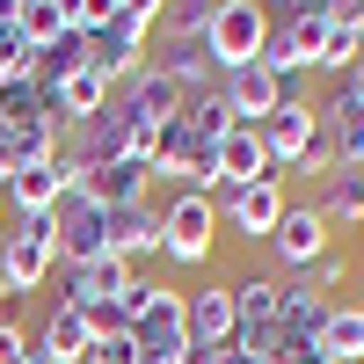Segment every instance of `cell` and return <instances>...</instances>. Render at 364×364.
<instances>
[{
  "label": "cell",
  "mask_w": 364,
  "mask_h": 364,
  "mask_svg": "<svg viewBox=\"0 0 364 364\" xmlns=\"http://www.w3.org/2000/svg\"><path fill=\"white\" fill-rule=\"evenodd\" d=\"M161 262L175 269H204L211 255H219V204L197 197V190H168L161 204Z\"/></svg>",
  "instance_id": "cell-1"
},
{
  "label": "cell",
  "mask_w": 364,
  "mask_h": 364,
  "mask_svg": "<svg viewBox=\"0 0 364 364\" xmlns=\"http://www.w3.org/2000/svg\"><path fill=\"white\" fill-rule=\"evenodd\" d=\"M262 37H269L262 0H219V8H211V29H204V51H211L219 73H233V66H255L262 58Z\"/></svg>",
  "instance_id": "cell-2"
},
{
  "label": "cell",
  "mask_w": 364,
  "mask_h": 364,
  "mask_svg": "<svg viewBox=\"0 0 364 364\" xmlns=\"http://www.w3.org/2000/svg\"><path fill=\"white\" fill-rule=\"evenodd\" d=\"M328 248H336V226H328L314 204H284L277 233L262 240V255H269V269H277V277H306Z\"/></svg>",
  "instance_id": "cell-3"
},
{
  "label": "cell",
  "mask_w": 364,
  "mask_h": 364,
  "mask_svg": "<svg viewBox=\"0 0 364 364\" xmlns=\"http://www.w3.org/2000/svg\"><path fill=\"white\" fill-rule=\"evenodd\" d=\"M132 343H139V364H190V299H182V284H161V299L132 321Z\"/></svg>",
  "instance_id": "cell-4"
},
{
  "label": "cell",
  "mask_w": 364,
  "mask_h": 364,
  "mask_svg": "<svg viewBox=\"0 0 364 364\" xmlns=\"http://www.w3.org/2000/svg\"><path fill=\"white\" fill-rule=\"evenodd\" d=\"M190 299V364H211L233 336H240V314H233V284L211 277V284H182Z\"/></svg>",
  "instance_id": "cell-5"
},
{
  "label": "cell",
  "mask_w": 364,
  "mask_h": 364,
  "mask_svg": "<svg viewBox=\"0 0 364 364\" xmlns=\"http://www.w3.org/2000/svg\"><path fill=\"white\" fill-rule=\"evenodd\" d=\"M284 175H255V182H240L233 197H219V226L226 233H240L248 248H262L269 233H277V219H284Z\"/></svg>",
  "instance_id": "cell-6"
},
{
  "label": "cell",
  "mask_w": 364,
  "mask_h": 364,
  "mask_svg": "<svg viewBox=\"0 0 364 364\" xmlns=\"http://www.w3.org/2000/svg\"><path fill=\"white\" fill-rule=\"evenodd\" d=\"M51 269H58V219H22L0 240V277L15 291H44Z\"/></svg>",
  "instance_id": "cell-7"
},
{
  "label": "cell",
  "mask_w": 364,
  "mask_h": 364,
  "mask_svg": "<svg viewBox=\"0 0 364 364\" xmlns=\"http://www.w3.org/2000/svg\"><path fill=\"white\" fill-rule=\"evenodd\" d=\"M146 44H154V29L132 22V15H117L109 29H95V37H87V66H95L109 87H124V80L146 66Z\"/></svg>",
  "instance_id": "cell-8"
},
{
  "label": "cell",
  "mask_w": 364,
  "mask_h": 364,
  "mask_svg": "<svg viewBox=\"0 0 364 364\" xmlns=\"http://www.w3.org/2000/svg\"><path fill=\"white\" fill-rule=\"evenodd\" d=\"M58 262H95L109 255V211L95 197H58Z\"/></svg>",
  "instance_id": "cell-9"
},
{
  "label": "cell",
  "mask_w": 364,
  "mask_h": 364,
  "mask_svg": "<svg viewBox=\"0 0 364 364\" xmlns=\"http://www.w3.org/2000/svg\"><path fill=\"white\" fill-rule=\"evenodd\" d=\"M314 109H321V102H314ZM314 109H306V102H277V109L255 124L262 154H269V175H291V168H299V154L314 146V124H321Z\"/></svg>",
  "instance_id": "cell-10"
},
{
  "label": "cell",
  "mask_w": 364,
  "mask_h": 364,
  "mask_svg": "<svg viewBox=\"0 0 364 364\" xmlns=\"http://www.w3.org/2000/svg\"><path fill=\"white\" fill-rule=\"evenodd\" d=\"M29 343H37L51 364H87V350H95V321H87L80 306H66V299H51L44 321L29 328Z\"/></svg>",
  "instance_id": "cell-11"
},
{
  "label": "cell",
  "mask_w": 364,
  "mask_h": 364,
  "mask_svg": "<svg viewBox=\"0 0 364 364\" xmlns=\"http://www.w3.org/2000/svg\"><path fill=\"white\" fill-rule=\"evenodd\" d=\"M51 277H58V299H66V306L95 314V306H109V299L124 291V277H132V269L117 262V255H95V262H58Z\"/></svg>",
  "instance_id": "cell-12"
},
{
  "label": "cell",
  "mask_w": 364,
  "mask_h": 364,
  "mask_svg": "<svg viewBox=\"0 0 364 364\" xmlns=\"http://www.w3.org/2000/svg\"><path fill=\"white\" fill-rule=\"evenodd\" d=\"M154 37H161V29H154ZM146 58H154L182 95H211V87H219V66H211L204 37H161V44H146Z\"/></svg>",
  "instance_id": "cell-13"
},
{
  "label": "cell",
  "mask_w": 364,
  "mask_h": 364,
  "mask_svg": "<svg viewBox=\"0 0 364 364\" xmlns=\"http://www.w3.org/2000/svg\"><path fill=\"white\" fill-rule=\"evenodd\" d=\"M80 197H95L102 211H139V204H154V161H109V168H95L87 175V190Z\"/></svg>",
  "instance_id": "cell-14"
},
{
  "label": "cell",
  "mask_w": 364,
  "mask_h": 364,
  "mask_svg": "<svg viewBox=\"0 0 364 364\" xmlns=\"http://www.w3.org/2000/svg\"><path fill=\"white\" fill-rule=\"evenodd\" d=\"M211 168H219V190H211V204L219 197H233L240 182H255V175H269V154H262V139H255V124H233L219 146H211Z\"/></svg>",
  "instance_id": "cell-15"
},
{
  "label": "cell",
  "mask_w": 364,
  "mask_h": 364,
  "mask_svg": "<svg viewBox=\"0 0 364 364\" xmlns=\"http://www.w3.org/2000/svg\"><path fill=\"white\" fill-rule=\"evenodd\" d=\"M0 190H8V219L15 226L22 219H51L58 211V161H22Z\"/></svg>",
  "instance_id": "cell-16"
},
{
  "label": "cell",
  "mask_w": 364,
  "mask_h": 364,
  "mask_svg": "<svg viewBox=\"0 0 364 364\" xmlns=\"http://www.w3.org/2000/svg\"><path fill=\"white\" fill-rule=\"evenodd\" d=\"M219 95H226V109L240 124H262L277 109V73L269 66H233V73H219Z\"/></svg>",
  "instance_id": "cell-17"
},
{
  "label": "cell",
  "mask_w": 364,
  "mask_h": 364,
  "mask_svg": "<svg viewBox=\"0 0 364 364\" xmlns=\"http://www.w3.org/2000/svg\"><path fill=\"white\" fill-rule=\"evenodd\" d=\"M109 255L139 269L146 255H161V211L154 204H139V211H109Z\"/></svg>",
  "instance_id": "cell-18"
},
{
  "label": "cell",
  "mask_w": 364,
  "mask_h": 364,
  "mask_svg": "<svg viewBox=\"0 0 364 364\" xmlns=\"http://www.w3.org/2000/svg\"><path fill=\"white\" fill-rule=\"evenodd\" d=\"M314 211L328 226H364V168H336V175H321L314 182Z\"/></svg>",
  "instance_id": "cell-19"
},
{
  "label": "cell",
  "mask_w": 364,
  "mask_h": 364,
  "mask_svg": "<svg viewBox=\"0 0 364 364\" xmlns=\"http://www.w3.org/2000/svg\"><path fill=\"white\" fill-rule=\"evenodd\" d=\"M109 95H117V87H109L95 66H73L66 80H58L51 109H58V124H87V117H102V109H109Z\"/></svg>",
  "instance_id": "cell-20"
},
{
  "label": "cell",
  "mask_w": 364,
  "mask_h": 364,
  "mask_svg": "<svg viewBox=\"0 0 364 364\" xmlns=\"http://www.w3.org/2000/svg\"><path fill=\"white\" fill-rule=\"evenodd\" d=\"M233 314H240V328H277V314H284V277H277V269H248V277L233 284Z\"/></svg>",
  "instance_id": "cell-21"
},
{
  "label": "cell",
  "mask_w": 364,
  "mask_h": 364,
  "mask_svg": "<svg viewBox=\"0 0 364 364\" xmlns=\"http://www.w3.org/2000/svg\"><path fill=\"white\" fill-rule=\"evenodd\" d=\"M321 357H336V364H364V299H336L328 306V328H321Z\"/></svg>",
  "instance_id": "cell-22"
},
{
  "label": "cell",
  "mask_w": 364,
  "mask_h": 364,
  "mask_svg": "<svg viewBox=\"0 0 364 364\" xmlns=\"http://www.w3.org/2000/svg\"><path fill=\"white\" fill-rule=\"evenodd\" d=\"M321 132H328V146H336V168H364V109L357 102L328 95L321 102Z\"/></svg>",
  "instance_id": "cell-23"
},
{
  "label": "cell",
  "mask_w": 364,
  "mask_h": 364,
  "mask_svg": "<svg viewBox=\"0 0 364 364\" xmlns=\"http://www.w3.org/2000/svg\"><path fill=\"white\" fill-rule=\"evenodd\" d=\"M364 58V37H357V22H328V37H321V58H314V73L321 80H343L350 66Z\"/></svg>",
  "instance_id": "cell-24"
},
{
  "label": "cell",
  "mask_w": 364,
  "mask_h": 364,
  "mask_svg": "<svg viewBox=\"0 0 364 364\" xmlns=\"http://www.w3.org/2000/svg\"><path fill=\"white\" fill-rule=\"evenodd\" d=\"M15 29H22L37 51L58 44V37H66V0H22V8H15Z\"/></svg>",
  "instance_id": "cell-25"
},
{
  "label": "cell",
  "mask_w": 364,
  "mask_h": 364,
  "mask_svg": "<svg viewBox=\"0 0 364 364\" xmlns=\"http://www.w3.org/2000/svg\"><path fill=\"white\" fill-rule=\"evenodd\" d=\"M117 15H124V0H66V29L73 37H95V29H109Z\"/></svg>",
  "instance_id": "cell-26"
},
{
  "label": "cell",
  "mask_w": 364,
  "mask_h": 364,
  "mask_svg": "<svg viewBox=\"0 0 364 364\" xmlns=\"http://www.w3.org/2000/svg\"><path fill=\"white\" fill-rule=\"evenodd\" d=\"M299 284H314L321 299H336V291L350 284V255H343V248H328V255H321V262H314V269H306Z\"/></svg>",
  "instance_id": "cell-27"
},
{
  "label": "cell",
  "mask_w": 364,
  "mask_h": 364,
  "mask_svg": "<svg viewBox=\"0 0 364 364\" xmlns=\"http://www.w3.org/2000/svg\"><path fill=\"white\" fill-rule=\"evenodd\" d=\"M87 364H139V343H132V328H109V336H95Z\"/></svg>",
  "instance_id": "cell-28"
},
{
  "label": "cell",
  "mask_w": 364,
  "mask_h": 364,
  "mask_svg": "<svg viewBox=\"0 0 364 364\" xmlns=\"http://www.w3.org/2000/svg\"><path fill=\"white\" fill-rule=\"evenodd\" d=\"M22 357H29V321L0 314V364H22Z\"/></svg>",
  "instance_id": "cell-29"
},
{
  "label": "cell",
  "mask_w": 364,
  "mask_h": 364,
  "mask_svg": "<svg viewBox=\"0 0 364 364\" xmlns=\"http://www.w3.org/2000/svg\"><path fill=\"white\" fill-rule=\"evenodd\" d=\"M277 102H306L314 109V73H277Z\"/></svg>",
  "instance_id": "cell-30"
},
{
  "label": "cell",
  "mask_w": 364,
  "mask_h": 364,
  "mask_svg": "<svg viewBox=\"0 0 364 364\" xmlns=\"http://www.w3.org/2000/svg\"><path fill=\"white\" fill-rule=\"evenodd\" d=\"M336 95H343V102H357V109H364V58H357V66H350V73H343V80H336Z\"/></svg>",
  "instance_id": "cell-31"
},
{
  "label": "cell",
  "mask_w": 364,
  "mask_h": 364,
  "mask_svg": "<svg viewBox=\"0 0 364 364\" xmlns=\"http://www.w3.org/2000/svg\"><path fill=\"white\" fill-rule=\"evenodd\" d=\"M124 15H132V22H146V29H154V22H161L168 8H161V0H124Z\"/></svg>",
  "instance_id": "cell-32"
},
{
  "label": "cell",
  "mask_w": 364,
  "mask_h": 364,
  "mask_svg": "<svg viewBox=\"0 0 364 364\" xmlns=\"http://www.w3.org/2000/svg\"><path fill=\"white\" fill-rule=\"evenodd\" d=\"M211 364H262V357H248V350H240V343H226V350L211 357Z\"/></svg>",
  "instance_id": "cell-33"
},
{
  "label": "cell",
  "mask_w": 364,
  "mask_h": 364,
  "mask_svg": "<svg viewBox=\"0 0 364 364\" xmlns=\"http://www.w3.org/2000/svg\"><path fill=\"white\" fill-rule=\"evenodd\" d=\"M0 240H8V190H0Z\"/></svg>",
  "instance_id": "cell-34"
},
{
  "label": "cell",
  "mask_w": 364,
  "mask_h": 364,
  "mask_svg": "<svg viewBox=\"0 0 364 364\" xmlns=\"http://www.w3.org/2000/svg\"><path fill=\"white\" fill-rule=\"evenodd\" d=\"M8 299H15V284H8V277H0V314H8Z\"/></svg>",
  "instance_id": "cell-35"
},
{
  "label": "cell",
  "mask_w": 364,
  "mask_h": 364,
  "mask_svg": "<svg viewBox=\"0 0 364 364\" xmlns=\"http://www.w3.org/2000/svg\"><path fill=\"white\" fill-rule=\"evenodd\" d=\"M22 364H51V357H44V350H37V343H29V357H22Z\"/></svg>",
  "instance_id": "cell-36"
},
{
  "label": "cell",
  "mask_w": 364,
  "mask_h": 364,
  "mask_svg": "<svg viewBox=\"0 0 364 364\" xmlns=\"http://www.w3.org/2000/svg\"><path fill=\"white\" fill-rule=\"evenodd\" d=\"M299 364H336V357H321V350H306V357H299Z\"/></svg>",
  "instance_id": "cell-37"
},
{
  "label": "cell",
  "mask_w": 364,
  "mask_h": 364,
  "mask_svg": "<svg viewBox=\"0 0 364 364\" xmlns=\"http://www.w3.org/2000/svg\"><path fill=\"white\" fill-rule=\"evenodd\" d=\"M161 8H175V0H161Z\"/></svg>",
  "instance_id": "cell-38"
}]
</instances>
